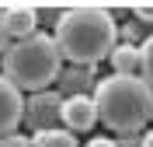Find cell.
Instances as JSON below:
<instances>
[{"label":"cell","instance_id":"obj_1","mask_svg":"<svg viewBox=\"0 0 153 147\" xmlns=\"http://www.w3.org/2000/svg\"><path fill=\"white\" fill-rule=\"evenodd\" d=\"M115 35H118V25L105 7H73L59 14L52 42L63 60L91 67L115 49Z\"/></svg>","mask_w":153,"mask_h":147},{"label":"cell","instance_id":"obj_2","mask_svg":"<svg viewBox=\"0 0 153 147\" xmlns=\"http://www.w3.org/2000/svg\"><path fill=\"white\" fill-rule=\"evenodd\" d=\"M94 105L97 119L115 133H136L143 130L153 116V88L143 77H125V74H111L94 88Z\"/></svg>","mask_w":153,"mask_h":147},{"label":"cell","instance_id":"obj_3","mask_svg":"<svg viewBox=\"0 0 153 147\" xmlns=\"http://www.w3.org/2000/svg\"><path fill=\"white\" fill-rule=\"evenodd\" d=\"M0 60H4V77L18 91H45L63 70V56L52 35H31V39L10 42Z\"/></svg>","mask_w":153,"mask_h":147},{"label":"cell","instance_id":"obj_4","mask_svg":"<svg viewBox=\"0 0 153 147\" xmlns=\"http://www.w3.org/2000/svg\"><path fill=\"white\" fill-rule=\"evenodd\" d=\"M59 119H63V130L70 133H87V130L97 123V105L91 95H70L63 98V109H59Z\"/></svg>","mask_w":153,"mask_h":147},{"label":"cell","instance_id":"obj_5","mask_svg":"<svg viewBox=\"0 0 153 147\" xmlns=\"http://www.w3.org/2000/svg\"><path fill=\"white\" fill-rule=\"evenodd\" d=\"M35 25H38V11L31 7V4H14V7L0 11V28L7 32L10 42L31 39V35H35Z\"/></svg>","mask_w":153,"mask_h":147},{"label":"cell","instance_id":"obj_6","mask_svg":"<svg viewBox=\"0 0 153 147\" xmlns=\"http://www.w3.org/2000/svg\"><path fill=\"white\" fill-rule=\"evenodd\" d=\"M25 119V95L0 74V137H10Z\"/></svg>","mask_w":153,"mask_h":147},{"label":"cell","instance_id":"obj_7","mask_svg":"<svg viewBox=\"0 0 153 147\" xmlns=\"http://www.w3.org/2000/svg\"><path fill=\"white\" fill-rule=\"evenodd\" d=\"M59 109H63V98L56 91H38L31 102H25V116L28 123H35L38 130H49L52 119H59Z\"/></svg>","mask_w":153,"mask_h":147},{"label":"cell","instance_id":"obj_8","mask_svg":"<svg viewBox=\"0 0 153 147\" xmlns=\"http://www.w3.org/2000/svg\"><path fill=\"white\" fill-rule=\"evenodd\" d=\"M108 56H111L115 74H125V77H139V49H136L132 42H122V46H115Z\"/></svg>","mask_w":153,"mask_h":147},{"label":"cell","instance_id":"obj_9","mask_svg":"<svg viewBox=\"0 0 153 147\" xmlns=\"http://www.w3.org/2000/svg\"><path fill=\"white\" fill-rule=\"evenodd\" d=\"M31 147H76L73 133L70 130H35V137H31Z\"/></svg>","mask_w":153,"mask_h":147},{"label":"cell","instance_id":"obj_10","mask_svg":"<svg viewBox=\"0 0 153 147\" xmlns=\"http://www.w3.org/2000/svg\"><path fill=\"white\" fill-rule=\"evenodd\" d=\"M139 74H143V81L153 88V35L139 46Z\"/></svg>","mask_w":153,"mask_h":147},{"label":"cell","instance_id":"obj_11","mask_svg":"<svg viewBox=\"0 0 153 147\" xmlns=\"http://www.w3.org/2000/svg\"><path fill=\"white\" fill-rule=\"evenodd\" d=\"M0 147H31V137H21V133H10V137H0Z\"/></svg>","mask_w":153,"mask_h":147},{"label":"cell","instance_id":"obj_12","mask_svg":"<svg viewBox=\"0 0 153 147\" xmlns=\"http://www.w3.org/2000/svg\"><path fill=\"white\" fill-rule=\"evenodd\" d=\"M136 18H143V21H153V4H136Z\"/></svg>","mask_w":153,"mask_h":147},{"label":"cell","instance_id":"obj_13","mask_svg":"<svg viewBox=\"0 0 153 147\" xmlns=\"http://www.w3.org/2000/svg\"><path fill=\"white\" fill-rule=\"evenodd\" d=\"M87 147H118V144H115V140H105V137H94Z\"/></svg>","mask_w":153,"mask_h":147},{"label":"cell","instance_id":"obj_14","mask_svg":"<svg viewBox=\"0 0 153 147\" xmlns=\"http://www.w3.org/2000/svg\"><path fill=\"white\" fill-rule=\"evenodd\" d=\"M7 46H10V39H7V32L0 28V56H4V53H7Z\"/></svg>","mask_w":153,"mask_h":147},{"label":"cell","instance_id":"obj_15","mask_svg":"<svg viewBox=\"0 0 153 147\" xmlns=\"http://www.w3.org/2000/svg\"><path fill=\"white\" fill-rule=\"evenodd\" d=\"M143 147H153V130H150V133L143 137Z\"/></svg>","mask_w":153,"mask_h":147},{"label":"cell","instance_id":"obj_16","mask_svg":"<svg viewBox=\"0 0 153 147\" xmlns=\"http://www.w3.org/2000/svg\"><path fill=\"white\" fill-rule=\"evenodd\" d=\"M150 119H153V116H150Z\"/></svg>","mask_w":153,"mask_h":147}]
</instances>
